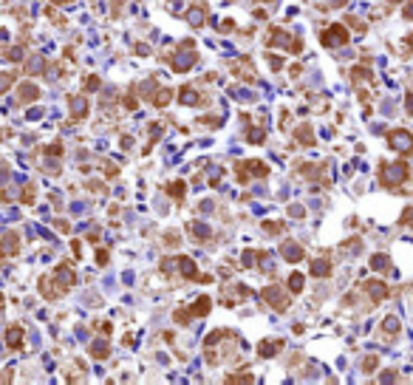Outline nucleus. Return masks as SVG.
Instances as JSON below:
<instances>
[{"mask_svg":"<svg viewBox=\"0 0 413 385\" xmlns=\"http://www.w3.org/2000/svg\"><path fill=\"white\" fill-rule=\"evenodd\" d=\"M388 142H391V148H394L396 153H402V156H411L413 153V133L411 131L396 128V131L388 133Z\"/></svg>","mask_w":413,"mask_h":385,"instance_id":"obj_1","label":"nucleus"},{"mask_svg":"<svg viewBox=\"0 0 413 385\" xmlns=\"http://www.w3.org/2000/svg\"><path fill=\"white\" fill-rule=\"evenodd\" d=\"M405 179H408V165H402V162L382 167V184L385 187H399Z\"/></svg>","mask_w":413,"mask_h":385,"instance_id":"obj_2","label":"nucleus"},{"mask_svg":"<svg viewBox=\"0 0 413 385\" xmlns=\"http://www.w3.org/2000/svg\"><path fill=\"white\" fill-rule=\"evenodd\" d=\"M37 289H40V295H43L45 300H51V303H54V300H60L62 295H65V289L57 283V278H48V275H45V278H40Z\"/></svg>","mask_w":413,"mask_h":385,"instance_id":"obj_3","label":"nucleus"},{"mask_svg":"<svg viewBox=\"0 0 413 385\" xmlns=\"http://www.w3.org/2000/svg\"><path fill=\"white\" fill-rule=\"evenodd\" d=\"M17 252H20V235L14 232V229L3 232V235H0V255H3V258H14Z\"/></svg>","mask_w":413,"mask_h":385,"instance_id":"obj_4","label":"nucleus"},{"mask_svg":"<svg viewBox=\"0 0 413 385\" xmlns=\"http://www.w3.org/2000/svg\"><path fill=\"white\" fill-rule=\"evenodd\" d=\"M40 99V88L31 82V79H23L17 85V105H31Z\"/></svg>","mask_w":413,"mask_h":385,"instance_id":"obj_5","label":"nucleus"},{"mask_svg":"<svg viewBox=\"0 0 413 385\" xmlns=\"http://www.w3.org/2000/svg\"><path fill=\"white\" fill-rule=\"evenodd\" d=\"M323 45H328V48H337V45L348 43V31H345V26H331L328 31H323Z\"/></svg>","mask_w":413,"mask_h":385,"instance_id":"obj_6","label":"nucleus"},{"mask_svg":"<svg viewBox=\"0 0 413 385\" xmlns=\"http://www.w3.org/2000/svg\"><path fill=\"white\" fill-rule=\"evenodd\" d=\"M54 278H57V283H60L65 292H68L74 283H77V275H74V269H71V263L68 261H62V263H57V269H54Z\"/></svg>","mask_w":413,"mask_h":385,"instance_id":"obj_7","label":"nucleus"},{"mask_svg":"<svg viewBox=\"0 0 413 385\" xmlns=\"http://www.w3.org/2000/svg\"><path fill=\"white\" fill-rule=\"evenodd\" d=\"M264 300H269L277 312H286V309H289V298H286L277 286H266L264 289Z\"/></svg>","mask_w":413,"mask_h":385,"instance_id":"obj_8","label":"nucleus"},{"mask_svg":"<svg viewBox=\"0 0 413 385\" xmlns=\"http://www.w3.org/2000/svg\"><path fill=\"white\" fill-rule=\"evenodd\" d=\"M170 65H173V71H178V74H184V71H190L195 65V54L193 51H178L170 57Z\"/></svg>","mask_w":413,"mask_h":385,"instance_id":"obj_9","label":"nucleus"},{"mask_svg":"<svg viewBox=\"0 0 413 385\" xmlns=\"http://www.w3.org/2000/svg\"><path fill=\"white\" fill-rule=\"evenodd\" d=\"M23 337H26V332H23L20 323H11L9 329H6V346H9L11 351H17L20 346H23Z\"/></svg>","mask_w":413,"mask_h":385,"instance_id":"obj_10","label":"nucleus"},{"mask_svg":"<svg viewBox=\"0 0 413 385\" xmlns=\"http://www.w3.org/2000/svg\"><path fill=\"white\" fill-rule=\"evenodd\" d=\"M68 108H71V119H85L88 116V99L85 96H71Z\"/></svg>","mask_w":413,"mask_h":385,"instance_id":"obj_11","label":"nucleus"},{"mask_svg":"<svg viewBox=\"0 0 413 385\" xmlns=\"http://www.w3.org/2000/svg\"><path fill=\"white\" fill-rule=\"evenodd\" d=\"M365 292L371 295V303H379V300H382V298L388 295V289L382 286L379 280H368V283H365Z\"/></svg>","mask_w":413,"mask_h":385,"instance_id":"obj_12","label":"nucleus"},{"mask_svg":"<svg viewBox=\"0 0 413 385\" xmlns=\"http://www.w3.org/2000/svg\"><path fill=\"white\" fill-rule=\"evenodd\" d=\"M277 349H283V340H277V337H275V340H261L258 343V354H261V357H272Z\"/></svg>","mask_w":413,"mask_h":385,"instance_id":"obj_13","label":"nucleus"},{"mask_svg":"<svg viewBox=\"0 0 413 385\" xmlns=\"http://www.w3.org/2000/svg\"><path fill=\"white\" fill-rule=\"evenodd\" d=\"M280 252H283L286 261H300V258H303V246H297L294 241H286V244L280 246Z\"/></svg>","mask_w":413,"mask_h":385,"instance_id":"obj_14","label":"nucleus"},{"mask_svg":"<svg viewBox=\"0 0 413 385\" xmlns=\"http://www.w3.org/2000/svg\"><path fill=\"white\" fill-rule=\"evenodd\" d=\"M40 71H45V60H43V54H34L31 60H26V74L34 77V74H40Z\"/></svg>","mask_w":413,"mask_h":385,"instance_id":"obj_15","label":"nucleus"},{"mask_svg":"<svg viewBox=\"0 0 413 385\" xmlns=\"http://www.w3.org/2000/svg\"><path fill=\"white\" fill-rule=\"evenodd\" d=\"M210 306H212V300H210V298H198V300H195V306L190 309V317H201V315H207V312H210Z\"/></svg>","mask_w":413,"mask_h":385,"instance_id":"obj_16","label":"nucleus"},{"mask_svg":"<svg viewBox=\"0 0 413 385\" xmlns=\"http://www.w3.org/2000/svg\"><path fill=\"white\" fill-rule=\"evenodd\" d=\"M181 102H184V105H198V102H201V96H198V91H195V88H181Z\"/></svg>","mask_w":413,"mask_h":385,"instance_id":"obj_17","label":"nucleus"},{"mask_svg":"<svg viewBox=\"0 0 413 385\" xmlns=\"http://www.w3.org/2000/svg\"><path fill=\"white\" fill-rule=\"evenodd\" d=\"M108 354H111V349H108L105 340H97L94 346H91V357H94V360H105Z\"/></svg>","mask_w":413,"mask_h":385,"instance_id":"obj_18","label":"nucleus"},{"mask_svg":"<svg viewBox=\"0 0 413 385\" xmlns=\"http://www.w3.org/2000/svg\"><path fill=\"white\" fill-rule=\"evenodd\" d=\"M14 79H17L14 71H0V94H6V91L14 85Z\"/></svg>","mask_w":413,"mask_h":385,"instance_id":"obj_19","label":"nucleus"},{"mask_svg":"<svg viewBox=\"0 0 413 385\" xmlns=\"http://www.w3.org/2000/svg\"><path fill=\"white\" fill-rule=\"evenodd\" d=\"M178 266H181V275H184V278H190V280H193L195 272H198V269H195V263L190 261V258H178Z\"/></svg>","mask_w":413,"mask_h":385,"instance_id":"obj_20","label":"nucleus"},{"mask_svg":"<svg viewBox=\"0 0 413 385\" xmlns=\"http://www.w3.org/2000/svg\"><path fill=\"white\" fill-rule=\"evenodd\" d=\"M328 272H331V263L325 261V258L314 261V266H311V275H317V278H323V275H328Z\"/></svg>","mask_w":413,"mask_h":385,"instance_id":"obj_21","label":"nucleus"},{"mask_svg":"<svg viewBox=\"0 0 413 385\" xmlns=\"http://www.w3.org/2000/svg\"><path fill=\"white\" fill-rule=\"evenodd\" d=\"M170 99H173V91H170V88H161V91H156V96H153V102H156L158 108H164Z\"/></svg>","mask_w":413,"mask_h":385,"instance_id":"obj_22","label":"nucleus"},{"mask_svg":"<svg viewBox=\"0 0 413 385\" xmlns=\"http://www.w3.org/2000/svg\"><path fill=\"white\" fill-rule=\"evenodd\" d=\"M34 198H37L34 184H26V187H23V192H20V204H34Z\"/></svg>","mask_w":413,"mask_h":385,"instance_id":"obj_23","label":"nucleus"},{"mask_svg":"<svg viewBox=\"0 0 413 385\" xmlns=\"http://www.w3.org/2000/svg\"><path fill=\"white\" fill-rule=\"evenodd\" d=\"M190 232H193V238H198V241H204V238L210 235V227H204V224H190Z\"/></svg>","mask_w":413,"mask_h":385,"instance_id":"obj_24","label":"nucleus"},{"mask_svg":"<svg viewBox=\"0 0 413 385\" xmlns=\"http://www.w3.org/2000/svg\"><path fill=\"white\" fill-rule=\"evenodd\" d=\"M82 88H85V91H99V88H102V79H99L97 74H91V77H85Z\"/></svg>","mask_w":413,"mask_h":385,"instance_id":"obj_25","label":"nucleus"},{"mask_svg":"<svg viewBox=\"0 0 413 385\" xmlns=\"http://www.w3.org/2000/svg\"><path fill=\"white\" fill-rule=\"evenodd\" d=\"M391 261H388V255H374L371 258V269H388Z\"/></svg>","mask_w":413,"mask_h":385,"instance_id":"obj_26","label":"nucleus"},{"mask_svg":"<svg viewBox=\"0 0 413 385\" xmlns=\"http://www.w3.org/2000/svg\"><path fill=\"white\" fill-rule=\"evenodd\" d=\"M303 283H306V280H303V275H300V272H294V275L289 278V289H291V292H303Z\"/></svg>","mask_w":413,"mask_h":385,"instance_id":"obj_27","label":"nucleus"},{"mask_svg":"<svg viewBox=\"0 0 413 385\" xmlns=\"http://www.w3.org/2000/svg\"><path fill=\"white\" fill-rule=\"evenodd\" d=\"M297 139L306 142V145H314V136H311V131H308V125H303V128L297 131Z\"/></svg>","mask_w":413,"mask_h":385,"instance_id":"obj_28","label":"nucleus"},{"mask_svg":"<svg viewBox=\"0 0 413 385\" xmlns=\"http://www.w3.org/2000/svg\"><path fill=\"white\" fill-rule=\"evenodd\" d=\"M60 153H62L60 142H54V145H48V148H45V156H60Z\"/></svg>","mask_w":413,"mask_h":385,"instance_id":"obj_29","label":"nucleus"},{"mask_svg":"<svg viewBox=\"0 0 413 385\" xmlns=\"http://www.w3.org/2000/svg\"><path fill=\"white\" fill-rule=\"evenodd\" d=\"M201 20H204L201 9H193V11H190V23H193V26H201Z\"/></svg>","mask_w":413,"mask_h":385,"instance_id":"obj_30","label":"nucleus"},{"mask_svg":"<svg viewBox=\"0 0 413 385\" xmlns=\"http://www.w3.org/2000/svg\"><path fill=\"white\" fill-rule=\"evenodd\" d=\"M246 139L249 142H264V131H255V128H252V131L246 133Z\"/></svg>","mask_w":413,"mask_h":385,"instance_id":"obj_31","label":"nucleus"},{"mask_svg":"<svg viewBox=\"0 0 413 385\" xmlns=\"http://www.w3.org/2000/svg\"><path fill=\"white\" fill-rule=\"evenodd\" d=\"M385 332H399V320L396 317H388L385 320Z\"/></svg>","mask_w":413,"mask_h":385,"instance_id":"obj_32","label":"nucleus"},{"mask_svg":"<svg viewBox=\"0 0 413 385\" xmlns=\"http://www.w3.org/2000/svg\"><path fill=\"white\" fill-rule=\"evenodd\" d=\"M54 227L60 229V232H71V224H68V221H62V218H57V221H54Z\"/></svg>","mask_w":413,"mask_h":385,"instance_id":"obj_33","label":"nucleus"},{"mask_svg":"<svg viewBox=\"0 0 413 385\" xmlns=\"http://www.w3.org/2000/svg\"><path fill=\"white\" fill-rule=\"evenodd\" d=\"M11 371H14V368H6V371L0 374V383H11V380H14V374H11Z\"/></svg>","mask_w":413,"mask_h":385,"instance_id":"obj_34","label":"nucleus"},{"mask_svg":"<svg viewBox=\"0 0 413 385\" xmlns=\"http://www.w3.org/2000/svg\"><path fill=\"white\" fill-rule=\"evenodd\" d=\"M97 263H99V266H105V263H108V252H105V249H97Z\"/></svg>","mask_w":413,"mask_h":385,"instance_id":"obj_35","label":"nucleus"},{"mask_svg":"<svg viewBox=\"0 0 413 385\" xmlns=\"http://www.w3.org/2000/svg\"><path fill=\"white\" fill-rule=\"evenodd\" d=\"M402 224H413V207H408V210H405V215H402Z\"/></svg>","mask_w":413,"mask_h":385,"instance_id":"obj_36","label":"nucleus"},{"mask_svg":"<svg viewBox=\"0 0 413 385\" xmlns=\"http://www.w3.org/2000/svg\"><path fill=\"white\" fill-rule=\"evenodd\" d=\"M408 114H413V94L408 96Z\"/></svg>","mask_w":413,"mask_h":385,"instance_id":"obj_37","label":"nucleus"},{"mask_svg":"<svg viewBox=\"0 0 413 385\" xmlns=\"http://www.w3.org/2000/svg\"><path fill=\"white\" fill-rule=\"evenodd\" d=\"M6 306V295H3V292H0V309Z\"/></svg>","mask_w":413,"mask_h":385,"instance_id":"obj_38","label":"nucleus"},{"mask_svg":"<svg viewBox=\"0 0 413 385\" xmlns=\"http://www.w3.org/2000/svg\"><path fill=\"white\" fill-rule=\"evenodd\" d=\"M408 45H411V48H413V34H411V37H408Z\"/></svg>","mask_w":413,"mask_h":385,"instance_id":"obj_39","label":"nucleus"},{"mask_svg":"<svg viewBox=\"0 0 413 385\" xmlns=\"http://www.w3.org/2000/svg\"><path fill=\"white\" fill-rule=\"evenodd\" d=\"M54 3H68V0H54Z\"/></svg>","mask_w":413,"mask_h":385,"instance_id":"obj_40","label":"nucleus"},{"mask_svg":"<svg viewBox=\"0 0 413 385\" xmlns=\"http://www.w3.org/2000/svg\"><path fill=\"white\" fill-rule=\"evenodd\" d=\"M391 3H402V0H391Z\"/></svg>","mask_w":413,"mask_h":385,"instance_id":"obj_41","label":"nucleus"}]
</instances>
